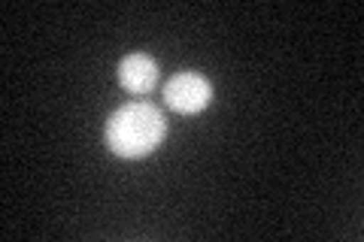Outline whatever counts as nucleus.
I'll use <instances>...</instances> for the list:
<instances>
[{
	"instance_id": "7ed1b4c3",
	"label": "nucleus",
	"mask_w": 364,
	"mask_h": 242,
	"mask_svg": "<svg viewBox=\"0 0 364 242\" xmlns=\"http://www.w3.org/2000/svg\"><path fill=\"white\" fill-rule=\"evenodd\" d=\"M119 82L124 91L131 94H149V91L158 85V64L149 55H128L119 64Z\"/></svg>"
},
{
	"instance_id": "f03ea898",
	"label": "nucleus",
	"mask_w": 364,
	"mask_h": 242,
	"mask_svg": "<svg viewBox=\"0 0 364 242\" xmlns=\"http://www.w3.org/2000/svg\"><path fill=\"white\" fill-rule=\"evenodd\" d=\"M161 94L170 109H176L182 115H198L213 103V85H210V79H203L200 73L186 70V73L170 76Z\"/></svg>"
},
{
	"instance_id": "f257e3e1",
	"label": "nucleus",
	"mask_w": 364,
	"mask_h": 242,
	"mask_svg": "<svg viewBox=\"0 0 364 242\" xmlns=\"http://www.w3.org/2000/svg\"><path fill=\"white\" fill-rule=\"evenodd\" d=\"M167 136L164 112L152 103H124L107 121V145L119 158H143Z\"/></svg>"
}]
</instances>
